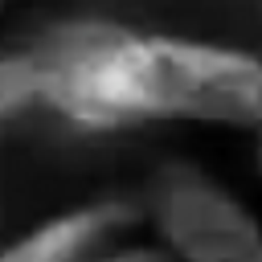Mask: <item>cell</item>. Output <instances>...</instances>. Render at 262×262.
Here are the masks:
<instances>
[{"instance_id": "6da1fadb", "label": "cell", "mask_w": 262, "mask_h": 262, "mask_svg": "<svg viewBox=\"0 0 262 262\" xmlns=\"http://www.w3.org/2000/svg\"><path fill=\"white\" fill-rule=\"evenodd\" d=\"M41 106L82 131L201 123L262 131V53L115 20H70L37 41Z\"/></svg>"}, {"instance_id": "7a4b0ae2", "label": "cell", "mask_w": 262, "mask_h": 262, "mask_svg": "<svg viewBox=\"0 0 262 262\" xmlns=\"http://www.w3.org/2000/svg\"><path fill=\"white\" fill-rule=\"evenodd\" d=\"M147 217L176 262H262V221L192 164H168L156 176Z\"/></svg>"}, {"instance_id": "3957f363", "label": "cell", "mask_w": 262, "mask_h": 262, "mask_svg": "<svg viewBox=\"0 0 262 262\" xmlns=\"http://www.w3.org/2000/svg\"><path fill=\"white\" fill-rule=\"evenodd\" d=\"M143 225V205L131 196H98L45 217L0 246V262H90L106 246Z\"/></svg>"}, {"instance_id": "277c9868", "label": "cell", "mask_w": 262, "mask_h": 262, "mask_svg": "<svg viewBox=\"0 0 262 262\" xmlns=\"http://www.w3.org/2000/svg\"><path fill=\"white\" fill-rule=\"evenodd\" d=\"M41 94H45V66H41L37 45L4 53L0 57V123L20 119L33 106H41Z\"/></svg>"}, {"instance_id": "5b68a950", "label": "cell", "mask_w": 262, "mask_h": 262, "mask_svg": "<svg viewBox=\"0 0 262 262\" xmlns=\"http://www.w3.org/2000/svg\"><path fill=\"white\" fill-rule=\"evenodd\" d=\"M90 262H176V254L160 237L156 242H131V237H123V242L106 246L102 254H94Z\"/></svg>"}, {"instance_id": "8992f818", "label": "cell", "mask_w": 262, "mask_h": 262, "mask_svg": "<svg viewBox=\"0 0 262 262\" xmlns=\"http://www.w3.org/2000/svg\"><path fill=\"white\" fill-rule=\"evenodd\" d=\"M254 164H258V172H262V131H258V151H254Z\"/></svg>"}, {"instance_id": "52a82bcc", "label": "cell", "mask_w": 262, "mask_h": 262, "mask_svg": "<svg viewBox=\"0 0 262 262\" xmlns=\"http://www.w3.org/2000/svg\"><path fill=\"white\" fill-rule=\"evenodd\" d=\"M4 4H8V0H0V8H4Z\"/></svg>"}]
</instances>
